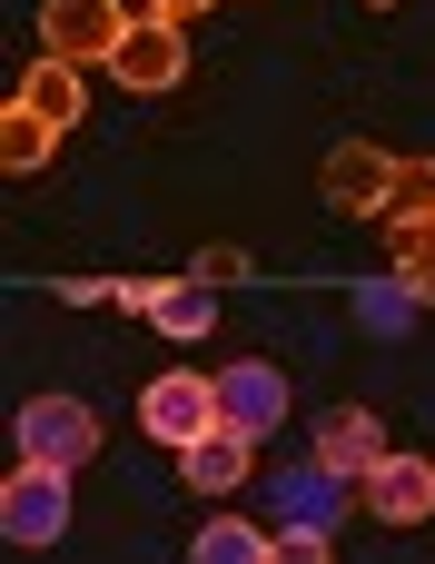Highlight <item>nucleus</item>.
<instances>
[{"label":"nucleus","instance_id":"1","mask_svg":"<svg viewBox=\"0 0 435 564\" xmlns=\"http://www.w3.org/2000/svg\"><path fill=\"white\" fill-rule=\"evenodd\" d=\"M10 436H20V466H50V476H79L99 456V416L79 397H30Z\"/></svg>","mask_w":435,"mask_h":564},{"label":"nucleus","instance_id":"2","mask_svg":"<svg viewBox=\"0 0 435 564\" xmlns=\"http://www.w3.org/2000/svg\"><path fill=\"white\" fill-rule=\"evenodd\" d=\"M129 0H40V50H59V59H79V69H109L119 59V40H129Z\"/></svg>","mask_w":435,"mask_h":564},{"label":"nucleus","instance_id":"3","mask_svg":"<svg viewBox=\"0 0 435 564\" xmlns=\"http://www.w3.org/2000/svg\"><path fill=\"white\" fill-rule=\"evenodd\" d=\"M109 79H119V89H139V99L178 89V79H188V30L139 10V20H129V40H119V59H109Z\"/></svg>","mask_w":435,"mask_h":564},{"label":"nucleus","instance_id":"4","mask_svg":"<svg viewBox=\"0 0 435 564\" xmlns=\"http://www.w3.org/2000/svg\"><path fill=\"white\" fill-rule=\"evenodd\" d=\"M0 535H10V545H59V535H69V476L20 466V476L0 486Z\"/></svg>","mask_w":435,"mask_h":564},{"label":"nucleus","instance_id":"5","mask_svg":"<svg viewBox=\"0 0 435 564\" xmlns=\"http://www.w3.org/2000/svg\"><path fill=\"white\" fill-rule=\"evenodd\" d=\"M139 426H149L159 446H198V436L218 426V377H188V367L159 377V387L139 397Z\"/></svg>","mask_w":435,"mask_h":564},{"label":"nucleus","instance_id":"6","mask_svg":"<svg viewBox=\"0 0 435 564\" xmlns=\"http://www.w3.org/2000/svg\"><path fill=\"white\" fill-rule=\"evenodd\" d=\"M268 516L297 525V535H327V525L347 516V476L317 466V456H307V466H278V476H268Z\"/></svg>","mask_w":435,"mask_h":564},{"label":"nucleus","instance_id":"7","mask_svg":"<svg viewBox=\"0 0 435 564\" xmlns=\"http://www.w3.org/2000/svg\"><path fill=\"white\" fill-rule=\"evenodd\" d=\"M317 188H327V208H357V218H387V188H396V159H387V149H367V139H347V149H327Z\"/></svg>","mask_w":435,"mask_h":564},{"label":"nucleus","instance_id":"8","mask_svg":"<svg viewBox=\"0 0 435 564\" xmlns=\"http://www.w3.org/2000/svg\"><path fill=\"white\" fill-rule=\"evenodd\" d=\"M367 516H377V525H426L435 516V466L387 446V456L367 466Z\"/></svg>","mask_w":435,"mask_h":564},{"label":"nucleus","instance_id":"9","mask_svg":"<svg viewBox=\"0 0 435 564\" xmlns=\"http://www.w3.org/2000/svg\"><path fill=\"white\" fill-rule=\"evenodd\" d=\"M278 416H287V377L278 367H218V426H238V436H278Z\"/></svg>","mask_w":435,"mask_h":564},{"label":"nucleus","instance_id":"10","mask_svg":"<svg viewBox=\"0 0 435 564\" xmlns=\"http://www.w3.org/2000/svg\"><path fill=\"white\" fill-rule=\"evenodd\" d=\"M307 456H317V466H337L347 486H367V466L387 456V426H377L367 406H327V416H317V446H307Z\"/></svg>","mask_w":435,"mask_h":564},{"label":"nucleus","instance_id":"11","mask_svg":"<svg viewBox=\"0 0 435 564\" xmlns=\"http://www.w3.org/2000/svg\"><path fill=\"white\" fill-rule=\"evenodd\" d=\"M248 466H258V436H238V426H208L198 446H178V476H188L198 496H238Z\"/></svg>","mask_w":435,"mask_h":564},{"label":"nucleus","instance_id":"12","mask_svg":"<svg viewBox=\"0 0 435 564\" xmlns=\"http://www.w3.org/2000/svg\"><path fill=\"white\" fill-rule=\"evenodd\" d=\"M20 109H30V119H50V129H69V119L89 109V89H79V59L40 50V59H30V79H20Z\"/></svg>","mask_w":435,"mask_h":564},{"label":"nucleus","instance_id":"13","mask_svg":"<svg viewBox=\"0 0 435 564\" xmlns=\"http://www.w3.org/2000/svg\"><path fill=\"white\" fill-rule=\"evenodd\" d=\"M416 307H426L416 278H367V288H357V327H367V337H406Z\"/></svg>","mask_w":435,"mask_h":564},{"label":"nucleus","instance_id":"14","mask_svg":"<svg viewBox=\"0 0 435 564\" xmlns=\"http://www.w3.org/2000/svg\"><path fill=\"white\" fill-rule=\"evenodd\" d=\"M149 327H159V337H178V347H188V337H208V327H218V288H198V278L159 288V297H149Z\"/></svg>","mask_w":435,"mask_h":564},{"label":"nucleus","instance_id":"15","mask_svg":"<svg viewBox=\"0 0 435 564\" xmlns=\"http://www.w3.org/2000/svg\"><path fill=\"white\" fill-rule=\"evenodd\" d=\"M50 149H59V129H50V119H30V109L10 99V119H0V169H10V178H30V169H50Z\"/></svg>","mask_w":435,"mask_h":564},{"label":"nucleus","instance_id":"16","mask_svg":"<svg viewBox=\"0 0 435 564\" xmlns=\"http://www.w3.org/2000/svg\"><path fill=\"white\" fill-rule=\"evenodd\" d=\"M435 218V159H396V188H387V228H426Z\"/></svg>","mask_w":435,"mask_h":564},{"label":"nucleus","instance_id":"17","mask_svg":"<svg viewBox=\"0 0 435 564\" xmlns=\"http://www.w3.org/2000/svg\"><path fill=\"white\" fill-rule=\"evenodd\" d=\"M268 535L278 525H198L188 564H268Z\"/></svg>","mask_w":435,"mask_h":564},{"label":"nucleus","instance_id":"18","mask_svg":"<svg viewBox=\"0 0 435 564\" xmlns=\"http://www.w3.org/2000/svg\"><path fill=\"white\" fill-rule=\"evenodd\" d=\"M396 278L435 288V218H426V228H396Z\"/></svg>","mask_w":435,"mask_h":564},{"label":"nucleus","instance_id":"19","mask_svg":"<svg viewBox=\"0 0 435 564\" xmlns=\"http://www.w3.org/2000/svg\"><path fill=\"white\" fill-rule=\"evenodd\" d=\"M188 278H198V288H238V278H248V248H198Z\"/></svg>","mask_w":435,"mask_h":564},{"label":"nucleus","instance_id":"20","mask_svg":"<svg viewBox=\"0 0 435 564\" xmlns=\"http://www.w3.org/2000/svg\"><path fill=\"white\" fill-rule=\"evenodd\" d=\"M268 564H327V535H297V525H278V535H268Z\"/></svg>","mask_w":435,"mask_h":564},{"label":"nucleus","instance_id":"21","mask_svg":"<svg viewBox=\"0 0 435 564\" xmlns=\"http://www.w3.org/2000/svg\"><path fill=\"white\" fill-rule=\"evenodd\" d=\"M139 10H149V20H178V30H188V20H198L208 0H139Z\"/></svg>","mask_w":435,"mask_h":564},{"label":"nucleus","instance_id":"22","mask_svg":"<svg viewBox=\"0 0 435 564\" xmlns=\"http://www.w3.org/2000/svg\"><path fill=\"white\" fill-rule=\"evenodd\" d=\"M367 10H387V0H367Z\"/></svg>","mask_w":435,"mask_h":564}]
</instances>
